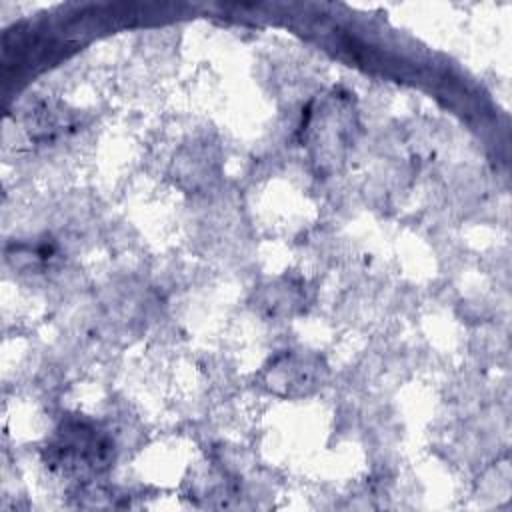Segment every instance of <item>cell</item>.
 Instances as JSON below:
<instances>
[{"label": "cell", "mask_w": 512, "mask_h": 512, "mask_svg": "<svg viewBox=\"0 0 512 512\" xmlns=\"http://www.w3.org/2000/svg\"><path fill=\"white\" fill-rule=\"evenodd\" d=\"M44 462L64 476L88 480L110 468L114 442L96 422L66 418L48 438Z\"/></svg>", "instance_id": "6da1fadb"}]
</instances>
